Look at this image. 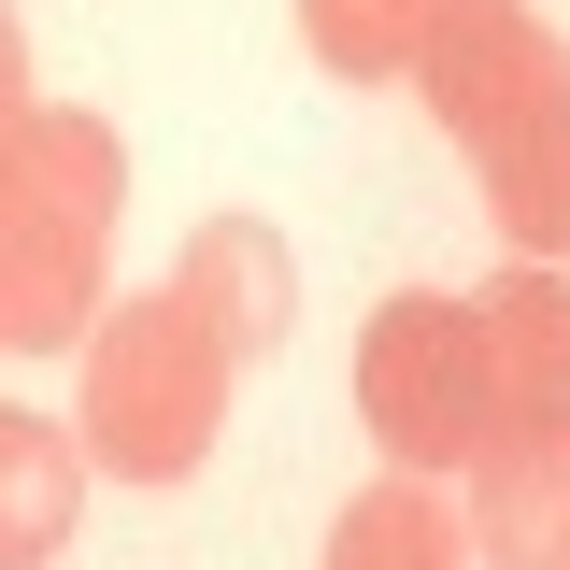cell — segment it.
<instances>
[{
	"instance_id": "7",
	"label": "cell",
	"mask_w": 570,
	"mask_h": 570,
	"mask_svg": "<svg viewBox=\"0 0 570 570\" xmlns=\"http://www.w3.org/2000/svg\"><path fill=\"white\" fill-rule=\"evenodd\" d=\"M171 285L228 328V356H272L285 314H299V272H285V243L257 228V214H214L200 243H186V272H171Z\"/></svg>"
},
{
	"instance_id": "8",
	"label": "cell",
	"mask_w": 570,
	"mask_h": 570,
	"mask_svg": "<svg viewBox=\"0 0 570 570\" xmlns=\"http://www.w3.org/2000/svg\"><path fill=\"white\" fill-rule=\"evenodd\" d=\"M485 371H499V414H570V285L528 257V272H499L485 299Z\"/></svg>"
},
{
	"instance_id": "2",
	"label": "cell",
	"mask_w": 570,
	"mask_h": 570,
	"mask_svg": "<svg viewBox=\"0 0 570 570\" xmlns=\"http://www.w3.org/2000/svg\"><path fill=\"white\" fill-rule=\"evenodd\" d=\"M115 129L100 115H14L0 129V356H43L100 328V257H115Z\"/></svg>"
},
{
	"instance_id": "9",
	"label": "cell",
	"mask_w": 570,
	"mask_h": 570,
	"mask_svg": "<svg viewBox=\"0 0 570 570\" xmlns=\"http://www.w3.org/2000/svg\"><path fill=\"white\" fill-rule=\"evenodd\" d=\"M328 570H471V513L428 485V471H385V485H356V499H343Z\"/></svg>"
},
{
	"instance_id": "10",
	"label": "cell",
	"mask_w": 570,
	"mask_h": 570,
	"mask_svg": "<svg viewBox=\"0 0 570 570\" xmlns=\"http://www.w3.org/2000/svg\"><path fill=\"white\" fill-rule=\"evenodd\" d=\"M428 14H442V0H299V43L343 71V86H385V71H414Z\"/></svg>"
},
{
	"instance_id": "6",
	"label": "cell",
	"mask_w": 570,
	"mask_h": 570,
	"mask_svg": "<svg viewBox=\"0 0 570 570\" xmlns=\"http://www.w3.org/2000/svg\"><path fill=\"white\" fill-rule=\"evenodd\" d=\"M86 513V442L29 400H0V570H43Z\"/></svg>"
},
{
	"instance_id": "4",
	"label": "cell",
	"mask_w": 570,
	"mask_h": 570,
	"mask_svg": "<svg viewBox=\"0 0 570 570\" xmlns=\"http://www.w3.org/2000/svg\"><path fill=\"white\" fill-rule=\"evenodd\" d=\"M356 414L385 442V471H471L499 428V371H485V314L471 299H385L356 343Z\"/></svg>"
},
{
	"instance_id": "1",
	"label": "cell",
	"mask_w": 570,
	"mask_h": 570,
	"mask_svg": "<svg viewBox=\"0 0 570 570\" xmlns=\"http://www.w3.org/2000/svg\"><path fill=\"white\" fill-rule=\"evenodd\" d=\"M414 86H428V115L471 142L485 214L528 257H570V43L528 0H442L428 43H414Z\"/></svg>"
},
{
	"instance_id": "3",
	"label": "cell",
	"mask_w": 570,
	"mask_h": 570,
	"mask_svg": "<svg viewBox=\"0 0 570 570\" xmlns=\"http://www.w3.org/2000/svg\"><path fill=\"white\" fill-rule=\"evenodd\" d=\"M228 328H214L186 285H142V299H115L100 328H86V414H71V442H86V471H129V485H186L214 456V414H228Z\"/></svg>"
},
{
	"instance_id": "5",
	"label": "cell",
	"mask_w": 570,
	"mask_h": 570,
	"mask_svg": "<svg viewBox=\"0 0 570 570\" xmlns=\"http://www.w3.org/2000/svg\"><path fill=\"white\" fill-rule=\"evenodd\" d=\"M471 557L570 570V414H499L471 456Z\"/></svg>"
},
{
	"instance_id": "11",
	"label": "cell",
	"mask_w": 570,
	"mask_h": 570,
	"mask_svg": "<svg viewBox=\"0 0 570 570\" xmlns=\"http://www.w3.org/2000/svg\"><path fill=\"white\" fill-rule=\"evenodd\" d=\"M29 115V71H14V14H0V129Z\"/></svg>"
}]
</instances>
